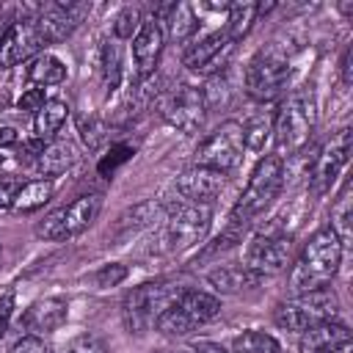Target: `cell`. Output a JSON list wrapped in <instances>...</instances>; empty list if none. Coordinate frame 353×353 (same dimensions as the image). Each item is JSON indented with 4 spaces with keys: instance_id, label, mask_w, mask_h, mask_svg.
<instances>
[{
    "instance_id": "obj_1",
    "label": "cell",
    "mask_w": 353,
    "mask_h": 353,
    "mask_svg": "<svg viewBox=\"0 0 353 353\" xmlns=\"http://www.w3.org/2000/svg\"><path fill=\"white\" fill-rule=\"evenodd\" d=\"M342 240L336 237V232L331 226L317 229L309 243L301 248L298 259L292 262L290 270V290L292 295L317 290V287H328V281L336 276L339 265H342Z\"/></svg>"
},
{
    "instance_id": "obj_2",
    "label": "cell",
    "mask_w": 353,
    "mask_h": 353,
    "mask_svg": "<svg viewBox=\"0 0 353 353\" xmlns=\"http://www.w3.org/2000/svg\"><path fill=\"white\" fill-rule=\"evenodd\" d=\"M314 121H317V110H314V99L309 94H292L287 97L276 116H273V141H276V154L284 160V157H292L298 154L309 138H312V130H314Z\"/></svg>"
},
{
    "instance_id": "obj_3",
    "label": "cell",
    "mask_w": 353,
    "mask_h": 353,
    "mask_svg": "<svg viewBox=\"0 0 353 353\" xmlns=\"http://www.w3.org/2000/svg\"><path fill=\"white\" fill-rule=\"evenodd\" d=\"M281 188H284V160L279 154H265L254 165L248 182L234 204L232 218L251 223V218H256L259 212H265L273 204V199L281 193Z\"/></svg>"
},
{
    "instance_id": "obj_4",
    "label": "cell",
    "mask_w": 353,
    "mask_h": 353,
    "mask_svg": "<svg viewBox=\"0 0 353 353\" xmlns=\"http://www.w3.org/2000/svg\"><path fill=\"white\" fill-rule=\"evenodd\" d=\"M339 314V298L331 287H317L309 292L295 295L292 301H284L273 312V323L284 331L301 334L303 328L323 323V320H336Z\"/></svg>"
},
{
    "instance_id": "obj_5",
    "label": "cell",
    "mask_w": 353,
    "mask_h": 353,
    "mask_svg": "<svg viewBox=\"0 0 353 353\" xmlns=\"http://www.w3.org/2000/svg\"><path fill=\"white\" fill-rule=\"evenodd\" d=\"M243 124L229 119V121H221L199 146H196V157H193V165H201V168H212V171H221V174H229L240 165L243 160Z\"/></svg>"
},
{
    "instance_id": "obj_6",
    "label": "cell",
    "mask_w": 353,
    "mask_h": 353,
    "mask_svg": "<svg viewBox=\"0 0 353 353\" xmlns=\"http://www.w3.org/2000/svg\"><path fill=\"white\" fill-rule=\"evenodd\" d=\"M102 210V196L99 193H85L77 196L74 201L52 210L50 215H44V221L36 223V234L44 240H69L80 232H85L97 215Z\"/></svg>"
},
{
    "instance_id": "obj_7",
    "label": "cell",
    "mask_w": 353,
    "mask_h": 353,
    "mask_svg": "<svg viewBox=\"0 0 353 353\" xmlns=\"http://www.w3.org/2000/svg\"><path fill=\"white\" fill-rule=\"evenodd\" d=\"M179 290H171L163 281H152V284H141L132 287L124 301H121V320L127 325L130 334H143L154 325L157 314L176 298Z\"/></svg>"
},
{
    "instance_id": "obj_8",
    "label": "cell",
    "mask_w": 353,
    "mask_h": 353,
    "mask_svg": "<svg viewBox=\"0 0 353 353\" xmlns=\"http://www.w3.org/2000/svg\"><path fill=\"white\" fill-rule=\"evenodd\" d=\"M210 218L212 212L207 204L182 201L171 207V212L165 215V226H163L165 251H185L190 245H199L210 229Z\"/></svg>"
},
{
    "instance_id": "obj_9",
    "label": "cell",
    "mask_w": 353,
    "mask_h": 353,
    "mask_svg": "<svg viewBox=\"0 0 353 353\" xmlns=\"http://www.w3.org/2000/svg\"><path fill=\"white\" fill-rule=\"evenodd\" d=\"M290 63L273 52H259L248 61L243 74V88L254 102H273L287 91Z\"/></svg>"
},
{
    "instance_id": "obj_10",
    "label": "cell",
    "mask_w": 353,
    "mask_h": 353,
    "mask_svg": "<svg viewBox=\"0 0 353 353\" xmlns=\"http://www.w3.org/2000/svg\"><path fill=\"white\" fill-rule=\"evenodd\" d=\"M157 108H160V116L182 135H196L207 121V105H204L201 88L196 85H179L168 91Z\"/></svg>"
},
{
    "instance_id": "obj_11",
    "label": "cell",
    "mask_w": 353,
    "mask_h": 353,
    "mask_svg": "<svg viewBox=\"0 0 353 353\" xmlns=\"http://www.w3.org/2000/svg\"><path fill=\"white\" fill-rule=\"evenodd\" d=\"M347 154H350V130L342 127L312 157V171H309V190H312V196H323V193L331 190V185L336 182L342 165L347 163Z\"/></svg>"
},
{
    "instance_id": "obj_12",
    "label": "cell",
    "mask_w": 353,
    "mask_h": 353,
    "mask_svg": "<svg viewBox=\"0 0 353 353\" xmlns=\"http://www.w3.org/2000/svg\"><path fill=\"white\" fill-rule=\"evenodd\" d=\"M91 14V3L85 0H61V3H47V6H39L36 11V22H39V30L44 33L47 44L52 41H63L66 36H72L80 22Z\"/></svg>"
},
{
    "instance_id": "obj_13",
    "label": "cell",
    "mask_w": 353,
    "mask_h": 353,
    "mask_svg": "<svg viewBox=\"0 0 353 353\" xmlns=\"http://www.w3.org/2000/svg\"><path fill=\"white\" fill-rule=\"evenodd\" d=\"M44 33L39 30V22L33 17H17V22L11 25L3 47H0V69H11L22 61L36 58L39 52H44Z\"/></svg>"
},
{
    "instance_id": "obj_14",
    "label": "cell",
    "mask_w": 353,
    "mask_h": 353,
    "mask_svg": "<svg viewBox=\"0 0 353 353\" xmlns=\"http://www.w3.org/2000/svg\"><path fill=\"white\" fill-rule=\"evenodd\" d=\"M245 265L262 276L287 270L292 265V237L256 234L245 248Z\"/></svg>"
},
{
    "instance_id": "obj_15",
    "label": "cell",
    "mask_w": 353,
    "mask_h": 353,
    "mask_svg": "<svg viewBox=\"0 0 353 353\" xmlns=\"http://www.w3.org/2000/svg\"><path fill=\"white\" fill-rule=\"evenodd\" d=\"M232 50H234V44L229 41L226 30H212V33H207V36H201V39H196V41H190L185 47L182 63L190 72H201V74L218 72L229 61Z\"/></svg>"
},
{
    "instance_id": "obj_16",
    "label": "cell",
    "mask_w": 353,
    "mask_h": 353,
    "mask_svg": "<svg viewBox=\"0 0 353 353\" xmlns=\"http://www.w3.org/2000/svg\"><path fill=\"white\" fill-rule=\"evenodd\" d=\"M226 185V174L221 171H212V168H201V165H190L185 168L179 176H176V190L185 201H193V204H207L215 201L221 196Z\"/></svg>"
},
{
    "instance_id": "obj_17",
    "label": "cell",
    "mask_w": 353,
    "mask_h": 353,
    "mask_svg": "<svg viewBox=\"0 0 353 353\" xmlns=\"http://www.w3.org/2000/svg\"><path fill=\"white\" fill-rule=\"evenodd\" d=\"M163 47H165V30L163 25L152 17V19H143L138 33L132 36V61H135V69L141 77H149L154 74L157 63H160V55H163Z\"/></svg>"
},
{
    "instance_id": "obj_18",
    "label": "cell",
    "mask_w": 353,
    "mask_h": 353,
    "mask_svg": "<svg viewBox=\"0 0 353 353\" xmlns=\"http://www.w3.org/2000/svg\"><path fill=\"white\" fill-rule=\"evenodd\" d=\"M66 317H69V303H66V298L50 295V298L33 301V303L25 309L19 325H22L25 331H30V334L39 336V334L58 331V328L66 323Z\"/></svg>"
},
{
    "instance_id": "obj_19",
    "label": "cell",
    "mask_w": 353,
    "mask_h": 353,
    "mask_svg": "<svg viewBox=\"0 0 353 353\" xmlns=\"http://www.w3.org/2000/svg\"><path fill=\"white\" fill-rule=\"evenodd\" d=\"M345 342H350L347 325H342L336 320H323V323H314V325L301 331L298 350L301 353H325V350H331L336 345H345Z\"/></svg>"
},
{
    "instance_id": "obj_20",
    "label": "cell",
    "mask_w": 353,
    "mask_h": 353,
    "mask_svg": "<svg viewBox=\"0 0 353 353\" xmlns=\"http://www.w3.org/2000/svg\"><path fill=\"white\" fill-rule=\"evenodd\" d=\"M207 281L223 295H243V292L256 290L265 281V276L251 270L248 265H223V268L207 273Z\"/></svg>"
},
{
    "instance_id": "obj_21",
    "label": "cell",
    "mask_w": 353,
    "mask_h": 353,
    "mask_svg": "<svg viewBox=\"0 0 353 353\" xmlns=\"http://www.w3.org/2000/svg\"><path fill=\"white\" fill-rule=\"evenodd\" d=\"M176 309L199 328V325H207L212 323L218 314H221V301L204 290H179L176 298H174Z\"/></svg>"
},
{
    "instance_id": "obj_22",
    "label": "cell",
    "mask_w": 353,
    "mask_h": 353,
    "mask_svg": "<svg viewBox=\"0 0 353 353\" xmlns=\"http://www.w3.org/2000/svg\"><path fill=\"white\" fill-rule=\"evenodd\" d=\"M74 160H77V152L69 141H50V143H44V149L33 160V165L44 179H50V176L63 174L66 168H72Z\"/></svg>"
},
{
    "instance_id": "obj_23",
    "label": "cell",
    "mask_w": 353,
    "mask_h": 353,
    "mask_svg": "<svg viewBox=\"0 0 353 353\" xmlns=\"http://www.w3.org/2000/svg\"><path fill=\"white\" fill-rule=\"evenodd\" d=\"M66 116H69V105H66L63 99H47V102L33 113V132H36V138L44 141V143H50V141L61 132Z\"/></svg>"
},
{
    "instance_id": "obj_24",
    "label": "cell",
    "mask_w": 353,
    "mask_h": 353,
    "mask_svg": "<svg viewBox=\"0 0 353 353\" xmlns=\"http://www.w3.org/2000/svg\"><path fill=\"white\" fill-rule=\"evenodd\" d=\"M259 17V3L256 0H237V3H229L226 8V36L229 41H240L251 33L254 22Z\"/></svg>"
},
{
    "instance_id": "obj_25",
    "label": "cell",
    "mask_w": 353,
    "mask_h": 353,
    "mask_svg": "<svg viewBox=\"0 0 353 353\" xmlns=\"http://www.w3.org/2000/svg\"><path fill=\"white\" fill-rule=\"evenodd\" d=\"M25 77L36 85H58L66 80V66L58 55L52 52H39L36 58L28 61V69H25Z\"/></svg>"
},
{
    "instance_id": "obj_26",
    "label": "cell",
    "mask_w": 353,
    "mask_h": 353,
    "mask_svg": "<svg viewBox=\"0 0 353 353\" xmlns=\"http://www.w3.org/2000/svg\"><path fill=\"white\" fill-rule=\"evenodd\" d=\"M55 193V182L52 179H30V182H22L17 196H14V204L11 210L14 212H33L39 207H44Z\"/></svg>"
},
{
    "instance_id": "obj_27",
    "label": "cell",
    "mask_w": 353,
    "mask_h": 353,
    "mask_svg": "<svg viewBox=\"0 0 353 353\" xmlns=\"http://www.w3.org/2000/svg\"><path fill=\"white\" fill-rule=\"evenodd\" d=\"M303 215H306V199L298 196V199H292L281 212H276V215L270 218V223H268L259 234H270V237H292V232L301 226Z\"/></svg>"
},
{
    "instance_id": "obj_28",
    "label": "cell",
    "mask_w": 353,
    "mask_h": 353,
    "mask_svg": "<svg viewBox=\"0 0 353 353\" xmlns=\"http://www.w3.org/2000/svg\"><path fill=\"white\" fill-rule=\"evenodd\" d=\"M199 19H201V17H199V11H196L193 3H174L171 17H168L171 36H174L176 41H190V39L196 36L199 25H201Z\"/></svg>"
},
{
    "instance_id": "obj_29",
    "label": "cell",
    "mask_w": 353,
    "mask_h": 353,
    "mask_svg": "<svg viewBox=\"0 0 353 353\" xmlns=\"http://www.w3.org/2000/svg\"><path fill=\"white\" fill-rule=\"evenodd\" d=\"M99 72H102L105 88L116 91L119 80H121V52H119L116 39H105L102 41V47H99Z\"/></svg>"
},
{
    "instance_id": "obj_30",
    "label": "cell",
    "mask_w": 353,
    "mask_h": 353,
    "mask_svg": "<svg viewBox=\"0 0 353 353\" xmlns=\"http://www.w3.org/2000/svg\"><path fill=\"white\" fill-rule=\"evenodd\" d=\"M229 353H281V345L276 342V336L251 328V331H243L232 339Z\"/></svg>"
},
{
    "instance_id": "obj_31",
    "label": "cell",
    "mask_w": 353,
    "mask_h": 353,
    "mask_svg": "<svg viewBox=\"0 0 353 353\" xmlns=\"http://www.w3.org/2000/svg\"><path fill=\"white\" fill-rule=\"evenodd\" d=\"M270 132H273V119H270L268 113L251 116V119L243 124V143H245V149L259 152V149L268 143Z\"/></svg>"
},
{
    "instance_id": "obj_32",
    "label": "cell",
    "mask_w": 353,
    "mask_h": 353,
    "mask_svg": "<svg viewBox=\"0 0 353 353\" xmlns=\"http://www.w3.org/2000/svg\"><path fill=\"white\" fill-rule=\"evenodd\" d=\"M331 229L336 232V237L345 245V240L350 234V182L342 185V190H339V196L331 207Z\"/></svg>"
},
{
    "instance_id": "obj_33",
    "label": "cell",
    "mask_w": 353,
    "mask_h": 353,
    "mask_svg": "<svg viewBox=\"0 0 353 353\" xmlns=\"http://www.w3.org/2000/svg\"><path fill=\"white\" fill-rule=\"evenodd\" d=\"M141 22H143L141 8L138 6H124L113 19V39H132L138 33Z\"/></svg>"
},
{
    "instance_id": "obj_34",
    "label": "cell",
    "mask_w": 353,
    "mask_h": 353,
    "mask_svg": "<svg viewBox=\"0 0 353 353\" xmlns=\"http://www.w3.org/2000/svg\"><path fill=\"white\" fill-rule=\"evenodd\" d=\"M229 94H232V88H229L226 74H212L210 83H207V88H201V97H204L207 110L210 108H218V105H226L229 102Z\"/></svg>"
},
{
    "instance_id": "obj_35",
    "label": "cell",
    "mask_w": 353,
    "mask_h": 353,
    "mask_svg": "<svg viewBox=\"0 0 353 353\" xmlns=\"http://www.w3.org/2000/svg\"><path fill=\"white\" fill-rule=\"evenodd\" d=\"M63 353H108V347H105V342L97 336V334H77V336H72L69 342H66V347H63Z\"/></svg>"
},
{
    "instance_id": "obj_36",
    "label": "cell",
    "mask_w": 353,
    "mask_h": 353,
    "mask_svg": "<svg viewBox=\"0 0 353 353\" xmlns=\"http://www.w3.org/2000/svg\"><path fill=\"white\" fill-rule=\"evenodd\" d=\"M132 157V146H127V143H116L110 152H108V157L105 160H99V165H97V171L102 174V176H110L121 163H127Z\"/></svg>"
},
{
    "instance_id": "obj_37",
    "label": "cell",
    "mask_w": 353,
    "mask_h": 353,
    "mask_svg": "<svg viewBox=\"0 0 353 353\" xmlns=\"http://www.w3.org/2000/svg\"><path fill=\"white\" fill-rule=\"evenodd\" d=\"M127 279V268L119 265V262H110V265H102L97 273H94V281L97 287H116Z\"/></svg>"
},
{
    "instance_id": "obj_38",
    "label": "cell",
    "mask_w": 353,
    "mask_h": 353,
    "mask_svg": "<svg viewBox=\"0 0 353 353\" xmlns=\"http://www.w3.org/2000/svg\"><path fill=\"white\" fill-rule=\"evenodd\" d=\"M8 353H52V350H50V345H47L41 336L25 334V336H19V339L8 347Z\"/></svg>"
},
{
    "instance_id": "obj_39",
    "label": "cell",
    "mask_w": 353,
    "mask_h": 353,
    "mask_svg": "<svg viewBox=\"0 0 353 353\" xmlns=\"http://www.w3.org/2000/svg\"><path fill=\"white\" fill-rule=\"evenodd\" d=\"M44 102H47L44 88H28V91H22V97L17 99V108H19V110H25V113H36Z\"/></svg>"
},
{
    "instance_id": "obj_40",
    "label": "cell",
    "mask_w": 353,
    "mask_h": 353,
    "mask_svg": "<svg viewBox=\"0 0 353 353\" xmlns=\"http://www.w3.org/2000/svg\"><path fill=\"white\" fill-rule=\"evenodd\" d=\"M19 185H22V182H17V179H0V212H3V210H11Z\"/></svg>"
},
{
    "instance_id": "obj_41",
    "label": "cell",
    "mask_w": 353,
    "mask_h": 353,
    "mask_svg": "<svg viewBox=\"0 0 353 353\" xmlns=\"http://www.w3.org/2000/svg\"><path fill=\"white\" fill-rule=\"evenodd\" d=\"M11 314H14V292H6V295H0V339L11 323Z\"/></svg>"
},
{
    "instance_id": "obj_42",
    "label": "cell",
    "mask_w": 353,
    "mask_h": 353,
    "mask_svg": "<svg viewBox=\"0 0 353 353\" xmlns=\"http://www.w3.org/2000/svg\"><path fill=\"white\" fill-rule=\"evenodd\" d=\"M339 72H342V83L350 85L353 83V47H345L342 61H339Z\"/></svg>"
},
{
    "instance_id": "obj_43",
    "label": "cell",
    "mask_w": 353,
    "mask_h": 353,
    "mask_svg": "<svg viewBox=\"0 0 353 353\" xmlns=\"http://www.w3.org/2000/svg\"><path fill=\"white\" fill-rule=\"evenodd\" d=\"M182 353H229V350L223 345H218V342H193Z\"/></svg>"
},
{
    "instance_id": "obj_44",
    "label": "cell",
    "mask_w": 353,
    "mask_h": 353,
    "mask_svg": "<svg viewBox=\"0 0 353 353\" xmlns=\"http://www.w3.org/2000/svg\"><path fill=\"white\" fill-rule=\"evenodd\" d=\"M14 22H17V14L14 11H3L0 14V47H3V41H6V36H8V30H11Z\"/></svg>"
},
{
    "instance_id": "obj_45",
    "label": "cell",
    "mask_w": 353,
    "mask_h": 353,
    "mask_svg": "<svg viewBox=\"0 0 353 353\" xmlns=\"http://www.w3.org/2000/svg\"><path fill=\"white\" fill-rule=\"evenodd\" d=\"M17 141H19V132L14 127H0V149L17 146Z\"/></svg>"
},
{
    "instance_id": "obj_46",
    "label": "cell",
    "mask_w": 353,
    "mask_h": 353,
    "mask_svg": "<svg viewBox=\"0 0 353 353\" xmlns=\"http://www.w3.org/2000/svg\"><path fill=\"white\" fill-rule=\"evenodd\" d=\"M325 353H353V342H345V345H336V347H331V350H325Z\"/></svg>"
},
{
    "instance_id": "obj_47",
    "label": "cell",
    "mask_w": 353,
    "mask_h": 353,
    "mask_svg": "<svg viewBox=\"0 0 353 353\" xmlns=\"http://www.w3.org/2000/svg\"><path fill=\"white\" fill-rule=\"evenodd\" d=\"M0 165H3V154H0Z\"/></svg>"
},
{
    "instance_id": "obj_48",
    "label": "cell",
    "mask_w": 353,
    "mask_h": 353,
    "mask_svg": "<svg viewBox=\"0 0 353 353\" xmlns=\"http://www.w3.org/2000/svg\"><path fill=\"white\" fill-rule=\"evenodd\" d=\"M0 254H3V248H0Z\"/></svg>"
}]
</instances>
